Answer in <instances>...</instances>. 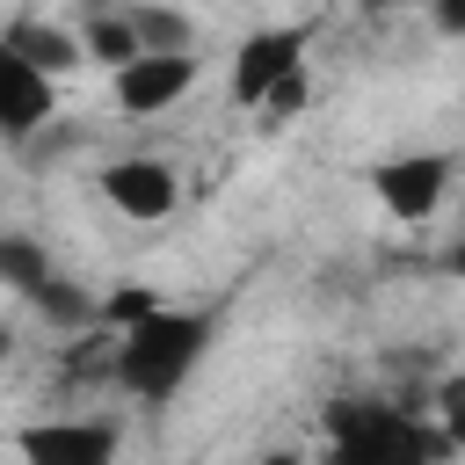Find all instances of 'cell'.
<instances>
[{
  "label": "cell",
  "instance_id": "cell-1",
  "mask_svg": "<svg viewBox=\"0 0 465 465\" xmlns=\"http://www.w3.org/2000/svg\"><path fill=\"white\" fill-rule=\"evenodd\" d=\"M218 320H225L218 305H160L153 320L124 327L116 349H109L116 392H131V400H145V407L174 400V392L203 371V356H211V341H218Z\"/></svg>",
  "mask_w": 465,
  "mask_h": 465
},
{
  "label": "cell",
  "instance_id": "cell-2",
  "mask_svg": "<svg viewBox=\"0 0 465 465\" xmlns=\"http://www.w3.org/2000/svg\"><path fill=\"white\" fill-rule=\"evenodd\" d=\"M327 465H443L450 443L429 414L392 400H327Z\"/></svg>",
  "mask_w": 465,
  "mask_h": 465
},
{
  "label": "cell",
  "instance_id": "cell-3",
  "mask_svg": "<svg viewBox=\"0 0 465 465\" xmlns=\"http://www.w3.org/2000/svg\"><path fill=\"white\" fill-rule=\"evenodd\" d=\"M305 51H312V22H276V29L240 36V51H232V102L262 116V102H269L283 80L305 73Z\"/></svg>",
  "mask_w": 465,
  "mask_h": 465
},
{
  "label": "cell",
  "instance_id": "cell-4",
  "mask_svg": "<svg viewBox=\"0 0 465 465\" xmlns=\"http://www.w3.org/2000/svg\"><path fill=\"white\" fill-rule=\"evenodd\" d=\"M450 174H458V160L429 145V153H392V160H378L363 182H371V196H378V211H385V218L421 225V218H436V211H443Z\"/></svg>",
  "mask_w": 465,
  "mask_h": 465
},
{
  "label": "cell",
  "instance_id": "cell-5",
  "mask_svg": "<svg viewBox=\"0 0 465 465\" xmlns=\"http://www.w3.org/2000/svg\"><path fill=\"white\" fill-rule=\"evenodd\" d=\"M116 450H124V429L109 414H51L15 429L22 465H116Z\"/></svg>",
  "mask_w": 465,
  "mask_h": 465
},
{
  "label": "cell",
  "instance_id": "cell-6",
  "mask_svg": "<svg viewBox=\"0 0 465 465\" xmlns=\"http://www.w3.org/2000/svg\"><path fill=\"white\" fill-rule=\"evenodd\" d=\"M102 196H109L124 218L160 225V218H174V203H182V174H174L167 160H153V153H124V160L102 167Z\"/></svg>",
  "mask_w": 465,
  "mask_h": 465
},
{
  "label": "cell",
  "instance_id": "cell-7",
  "mask_svg": "<svg viewBox=\"0 0 465 465\" xmlns=\"http://www.w3.org/2000/svg\"><path fill=\"white\" fill-rule=\"evenodd\" d=\"M196 73H203L196 51H189V58H160V51H145V58H131L124 73H109V94H116L124 116H160V109H174V102L196 87Z\"/></svg>",
  "mask_w": 465,
  "mask_h": 465
},
{
  "label": "cell",
  "instance_id": "cell-8",
  "mask_svg": "<svg viewBox=\"0 0 465 465\" xmlns=\"http://www.w3.org/2000/svg\"><path fill=\"white\" fill-rule=\"evenodd\" d=\"M51 116H58V80L36 73L22 51L0 44V138H7V145H29Z\"/></svg>",
  "mask_w": 465,
  "mask_h": 465
},
{
  "label": "cell",
  "instance_id": "cell-9",
  "mask_svg": "<svg viewBox=\"0 0 465 465\" xmlns=\"http://www.w3.org/2000/svg\"><path fill=\"white\" fill-rule=\"evenodd\" d=\"M7 51H22L36 73H73V65H87V44H80V29H58V22H36V15H22V22H7Z\"/></svg>",
  "mask_w": 465,
  "mask_h": 465
},
{
  "label": "cell",
  "instance_id": "cell-10",
  "mask_svg": "<svg viewBox=\"0 0 465 465\" xmlns=\"http://www.w3.org/2000/svg\"><path fill=\"white\" fill-rule=\"evenodd\" d=\"M80 44H87V58H94V65H109V73H124L131 58H145L131 7H94V15L80 22Z\"/></svg>",
  "mask_w": 465,
  "mask_h": 465
},
{
  "label": "cell",
  "instance_id": "cell-11",
  "mask_svg": "<svg viewBox=\"0 0 465 465\" xmlns=\"http://www.w3.org/2000/svg\"><path fill=\"white\" fill-rule=\"evenodd\" d=\"M131 22H138V44L160 51V58H189L196 51V22L182 7H160V0H131Z\"/></svg>",
  "mask_w": 465,
  "mask_h": 465
},
{
  "label": "cell",
  "instance_id": "cell-12",
  "mask_svg": "<svg viewBox=\"0 0 465 465\" xmlns=\"http://www.w3.org/2000/svg\"><path fill=\"white\" fill-rule=\"evenodd\" d=\"M29 305H36L44 320H58V327H87V320H102V298H80V283H73V276H58V269L29 291Z\"/></svg>",
  "mask_w": 465,
  "mask_h": 465
},
{
  "label": "cell",
  "instance_id": "cell-13",
  "mask_svg": "<svg viewBox=\"0 0 465 465\" xmlns=\"http://www.w3.org/2000/svg\"><path fill=\"white\" fill-rule=\"evenodd\" d=\"M44 276H51V254H44L29 232H0V283H7L15 298H29Z\"/></svg>",
  "mask_w": 465,
  "mask_h": 465
},
{
  "label": "cell",
  "instance_id": "cell-14",
  "mask_svg": "<svg viewBox=\"0 0 465 465\" xmlns=\"http://www.w3.org/2000/svg\"><path fill=\"white\" fill-rule=\"evenodd\" d=\"M429 421L443 429V443L465 458V371H443L436 392H429Z\"/></svg>",
  "mask_w": 465,
  "mask_h": 465
},
{
  "label": "cell",
  "instance_id": "cell-15",
  "mask_svg": "<svg viewBox=\"0 0 465 465\" xmlns=\"http://www.w3.org/2000/svg\"><path fill=\"white\" fill-rule=\"evenodd\" d=\"M160 312V291L153 283H116L109 298H102V327L109 334H124V327H138V320H153Z\"/></svg>",
  "mask_w": 465,
  "mask_h": 465
},
{
  "label": "cell",
  "instance_id": "cell-16",
  "mask_svg": "<svg viewBox=\"0 0 465 465\" xmlns=\"http://www.w3.org/2000/svg\"><path fill=\"white\" fill-rule=\"evenodd\" d=\"M305 94H312V80H305V73H298V80H283V87H276V94H269V102H262V116H269V124H291V116H298V109H305Z\"/></svg>",
  "mask_w": 465,
  "mask_h": 465
},
{
  "label": "cell",
  "instance_id": "cell-17",
  "mask_svg": "<svg viewBox=\"0 0 465 465\" xmlns=\"http://www.w3.org/2000/svg\"><path fill=\"white\" fill-rule=\"evenodd\" d=\"M429 22L443 36H465V0H429Z\"/></svg>",
  "mask_w": 465,
  "mask_h": 465
},
{
  "label": "cell",
  "instance_id": "cell-18",
  "mask_svg": "<svg viewBox=\"0 0 465 465\" xmlns=\"http://www.w3.org/2000/svg\"><path fill=\"white\" fill-rule=\"evenodd\" d=\"M254 465H305V450H262Z\"/></svg>",
  "mask_w": 465,
  "mask_h": 465
},
{
  "label": "cell",
  "instance_id": "cell-19",
  "mask_svg": "<svg viewBox=\"0 0 465 465\" xmlns=\"http://www.w3.org/2000/svg\"><path fill=\"white\" fill-rule=\"evenodd\" d=\"M443 269H450V276L465 283V240H450V254H443Z\"/></svg>",
  "mask_w": 465,
  "mask_h": 465
}]
</instances>
